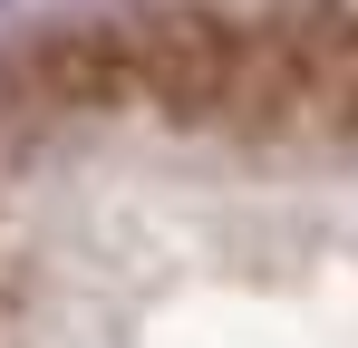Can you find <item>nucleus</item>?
<instances>
[{
    "instance_id": "obj_1",
    "label": "nucleus",
    "mask_w": 358,
    "mask_h": 348,
    "mask_svg": "<svg viewBox=\"0 0 358 348\" xmlns=\"http://www.w3.org/2000/svg\"><path fill=\"white\" fill-rule=\"evenodd\" d=\"M10 87L39 107H155L252 145L358 136V0H252V10H136L29 39Z\"/></svg>"
}]
</instances>
